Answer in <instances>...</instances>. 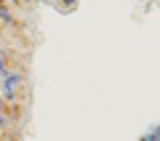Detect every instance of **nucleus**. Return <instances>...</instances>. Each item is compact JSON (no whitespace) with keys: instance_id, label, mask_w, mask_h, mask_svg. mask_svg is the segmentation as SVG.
<instances>
[{"instance_id":"8","label":"nucleus","mask_w":160,"mask_h":141,"mask_svg":"<svg viewBox=\"0 0 160 141\" xmlns=\"http://www.w3.org/2000/svg\"><path fill=\"white\" fill-rule=\"evenodd\" d=\"M6 3H8V0H0V6H6Z\"/></svg>"},{"instance_id":"6","label":"nucleus","mask_w":160,"mask_h":141,"mask_svg":"<svg viewBox=\"0 0 160 141\" xmlns=\"http://www.w3.org/2000/svg\"><path fill=\"white\" fill-rule=\"evenodd\" d=\"M155 139L160 141V125H155Z\"/></svg>"},{"instance_id":"5","label":"nucleus","mask_w":160,"mask_h":141,"mask_svg":"<svg viewBox=\"0 0 160 141\" xmlns=\"http://www.w3.org/2000/svg\"><path fill=\"white\" fill-rule=\"evenodd\" d=\"M16 3H19V6H32L35 0H16Z\"/></svg>"},{"instance_id":"3","label":"nucleus","mask_w":160,"mask_h":141,"mask_svg":"<svg viewBox=\"0 0 160 141\" xmlns=\"http://www.w3.org/2000/svg\"><path fill=\"white\" fill-rule=\"evenodd\" d=\"M8 128H11V120H8V114L3 112V109H0V139H3V136L8 133Z\"/></svg>"},{"instance_id":"1","label":"nucleus","mask_w":160,"mask_h":141,"mask_svg":"<svg viewBox=\"0 0 160 141\" xmlns=\"http://www.w3.org/2000/svg\"><path fill=\"white\" fill-rule=\"evenodd\" d=\"M22 88H24V75L19 69H8L3 75V83H0V96L3 101H11V104H19V96H22Z\"/></svg>"},{"instance_id":"4","label":"nucleus","mask_w":160,"mask_h":141,"mask_svg":"<svg viewBox=\"0 0 160 141\" xmlns=\"http://www.w3.org/2000/svg\"><path fill=\"white\" fill-rule=\"evenodd\" d=\"M8 72V61H6V53L0 51V75H6Z\"/></svg>"},{"instance_id":"2","label":"nucleus","mask_w":160,"mask_h":141,"mask_svg":"<svg viewBox=\"0 0 160 141\" xmlns=\"http://www.w3.org/2000/svg\"><path fill=\"white\" fill-rule=\"evenodd\" d=\"M0 24H3V27H11L13 24V16H11V11H8L6 6H0Z\"/></svg>"},{"instance_id":"7","label":"nucleus","mask_w":160,"mask_h":141,"mask_svg":"<svg viewBox=\"0 0 160 141\" xmlns=\"http://www.w3.org/2000/svg\"><path fill=\"white\" fill-rule=\"evenodd\" d=\"M3 107H6V101H3V96H0V109H3Z\"/></svg>"}]
</instances>
